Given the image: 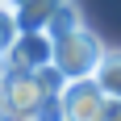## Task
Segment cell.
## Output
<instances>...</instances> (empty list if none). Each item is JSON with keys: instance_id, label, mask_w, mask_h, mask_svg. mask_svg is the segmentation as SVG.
Instances as JSON below:
<instances>
[{"instance_id": "1", "label": "cell", "mask_w": 121, "mask_h": 121, "mask_svg": "<svg viewBox=\"0 0 121 121\" xmlns=\"http://www.w3.org/2000/svg\"><path fill=\"white\" fill-rule=\"evenodd\" d=\"M100 54H104V42H100L88 25L71 29V34L54 38V67H59L67 79H84V75L96 71Z\"/></svg>"}, {"instance_id": "2", "label": "cell", "mask_w": 121, "mask_h": 121, "mask_svg": "<svg viewBox=\"0 0 121 121\" xmlns=\"http://www.w3.org/2000/svg\"><path fill=\"white\" fill-rule=\"evenodd\" d=\"M54 63V38L46 29H21L13 38V46L4 50V67L9 75H29V71H42Z\"/></svg>"}, {"instance_id": "3", "label": "cell", "mask_w": 121, "mask_h": 121, "mask_svg": "<svg viewBox=\"0 0 121 121\" xmlns=\"http://www.w3.org/2000/svg\"><path fill=\"white\" fill-rule=\"evenodd\" d=\"M59 104H63V117L67 121H100L109 96L100 92V84L92 75H84V79H67V84H63Z\"/></svg>"}, {"instance_id": "4", "label": "cell", "mask_w": 121, "mask_h": 121, "mask_svg": "<svg viewBox=\"0 0 121 121\" xmlns=\"http://www.w3.org/2000/svg\"><path fill=\"white\" fill-rule=\"evenodd\" d=\"M92 79L100 84V92H104L109 100H121V50H109V46H104L96 71H92Z\"/></svg>"}, {"instance_id": "5", "label": "cell", "mask_w": 121, "mask_h": 121, "mask_svg": "<svg viewBox=\"0 0 121 121\" xmlns=\"http://www.w3.org/2000/svg\"><path fill=\"white\" fill-rule=\"evenodd\" d=\"M79 25H84L79 4H75V0H59L54 13H50V21H46V34L50 38H63V34H71V29H79Z\"/></svg>"}, {"instance_id": "6", "label": "cell", "mask_w": 121, "mask_h": 121, "mask_svg": "<svg viewBox=\"0 0 121 121\" xmlns=\"http://www.w3.org/2000/svg\"><path fill=\"white\" fill-rule=\"evenodd\" d=\"M54 4H59V0H29V4H21V9H17V25H21V29H46Z\"/></svg>"}, {"instance_id": "7", "label": "cell", "mask_w": 121, "mask_h": 121, "mask_svg": "<svg viewBox=\"0 0 121 121\" xmlns=\"http://www.w3.org/2000/svg\"><path fill=\"white\" fill-rule=\"evenodd\" d=\"M21 34V25H17V13L9 9V4H0V54L13 46V38Z\"/></svg>"}, {"instance_id": "8", "label": "cell", "mask_w": 121, "mask_h": 121, "mask_svg": "<svg viewBox=\"0 0 121 121\" xmlns=\"http://www.w3.org/2000/svg\"><path fill=\"white\" fill-rule=\"evenodd\" d=\"M4 84H9V67H4V54H0V92H4Z\"/></svg>"}, {"instance_id": "9", "label": "cell", "mask_w": 121, "mask_h": 121, "mask_svg": "<svg viewBox=\"0 0 121 121\" xmlns=\"http://www.w3.org/2000/svg\"><path fill=\"white\" fill-rule=\"evenodd\" d=\"M0 4H9V9L17 13V9H21V4H29V0H0Z\"/></svg>"}]
</instances>
